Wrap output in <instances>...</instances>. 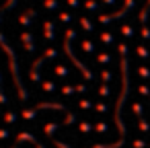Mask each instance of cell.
Returning <instances> with one entry per match:
<instances>
[{
    "instance_id": "6da1fadb",
    "label": "cell",
    "mask_w": 150,
    "mask_h": 148,
    "mask_svg": "<svg viewBox=\"0 0 150 148\" xmlns=\"http://www.w3.org/2000/svg\"><path fill=\"white\" fill-rule=\"evenodd\" d=\"M45 37H50V39L54 37V25L52 23H45Z\"/></svg>"
},
{
    "instance_id": "7a4b0ae2",
    "label": "cell",
    "mask_w": 150,
    "mask_h": 148,
    "mask_svg": "<svg viewBox=\"0 0 150 148\" xmlns=\"http://www.w3.org/2000/svg\"><path fill=\"white\" fill-rule=\"evenodd\" d=\"M58 6V0H45V8H56Z\"/></svg>"
},
{
    "instance_id": "3957f363",
    "label": "cell",
    "mask_w": 150,
    "mask_h": 148,
    "mask_svg": "<svg viewBox=\"0 0 150 148\" xmlns=\"http://www.w3.org/2000/svg\"><path fill=\"white\" fill-rule=\"evenodd\" d=\"M121 15H123V13H119V15H115V17H113V19H117V17H121ZM109 19H111V17H101V21H103V23H107V21H109Z\"/></svg>"
},
{
    "instance_id": "277c9868",
    "label": "cell",
    "mask_w": 150,
    "mask_h": 148,
    "mask_svg": "<svg viewBox=\"0 0 150 148\" xmlns=\"http://www.w3.org/2000/svg\"><path fill=\"white\" fill-rule=\"evenodd\" d=\"M60 19H62V21H66V23H68V21H70V15H68V13H62V15H60Z\"/></svg>"
},
{
    "instance_id": "5b68a950",
    "label": "cell",
    "mask_w": 150,
    "mask_h": 148,
    "mask_svg": "<svg viewBox=\"0 0 150 148\" xmlns=\"http://www.w3.org/2000/svg\"><path fill=\"white\" fill-rule=\"evenodd\" d=\"M134 31H132V27H123V35H132Z\"/></svg>"
},
{
    "instance_id": "8992f818",
    "label": "cell",
    "mask_w": 150,
    "mask_h": 148,
    "mask_svg": "<svg viewBox=\"0 0 150 148\" xmlns=\"http://www.w3.org/2000/svg\"><path fill=\"white\" fill-rule=\"evenodd\" d=\"M68 4L70 6H78V0H68Z\"/></svg>"
},
{
    "instance_id": "52a82bcc",
    "label": "cell",
    "mask_w": 150,
    "mask_h": 148,
    "mask_svg": "<svg viewBox=\"0 0 150 148\" xmlns=\"http://www.w3.org/2000/svg\"><path fill=\"white\" fill-rule=\"evenodd\" d=\"M105 2H107V4H115V0H105Z\"/></svg>"
}]
</instances>
